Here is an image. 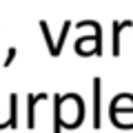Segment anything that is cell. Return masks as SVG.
I'll use <instances>...</instances> for the list:
<instances>
[{
  "mask_svg": "<svg viewBox=\"0 0 133 133\" xmlns=\"http://www.w3.org/2000/svg\"><path fill=\"white\" fill-rule=\"evenodd\" d=\"M102 127V80L93 78V129Z\"/></svg>",
  "mask_w": 133,
  "mask_h": 133,
  "instance_id": "obj_1",
  "label": "cell"
},
{
  "mask_svg": "<svg viewBox=\"0 0 133 133\" xmlns=\"http://www.w3.org/2000/svg\"><path fill=\"white\" fill-rule=\"evenodd\" d=\"M133 113V95L131 93H122V95H115L111 100V107H109V115L115 113Z\"/></svg>",
  "mask_w": 133,
  "mask_h": 133,
  "instance_id": "obj_2",
  "label": "cell"
},
{
  "mask_svg": "<svg viewBox=\"0 0 133 133\" xmlns=\"http://www.w3.org/2000/svg\"><path fill=\"white\" fill-rule=\"evenodd\" d=\"M49 95L47 93H29L27 95V127L29 129H36V107H38V102H42V100H47Z\"/></svg>",
  "mask_w": 133,
  "mask_h": 133,
  "instance_id": "obj_3",
  "label": "cell"
},
{
  "mask_svg": "<svg viewBox=\"0 0 133 133\" xmlns=\"http://www.w3.org/2000/svg\"><path fill=\"white\" fill-rule=\"evenodd\" d=\"M133 27L131 20H124V22H113V56H120V36H122V29Z\"/></svg>",
  "mask_w": 133,
  "mask_h": 133,
  "instance_id": "obj_4",
  "label": "cell"
},
{
  "mask_svg": "<svg viewBox=\"0 0 133 133\" xmlns=\"http://www.w3.org/2000/svg\"><path fill=\"white\" fill-rule=\"evenodd\" d=\"M40 29H42V36H44V42H47V49H49V56H51V58H58L56 40L51 38V31H49V24H47V20H40Z\"/></svg>",
  "mask_w": 133,
  "mask_h": 133,
  "instance_id": "obj_5",
  "label": "cell"
},
{
  "mask_svg": "<svg viewBox=\"0 0 133 133\" xmlns=\"http://www.w3.org/2000/svg\"><path fill=\"white\" fill-rule=\"evenodd\" d=\"M93 29V33L98 36V56H102V27H100L95 20H82V22H78V29Z\"/></svg>",
  "mask_w": 133,
  "mask_h": 133,
  "instance_id": "obj_6",
  "label": "cell"
},
{
  "mask_svg": "<svg viewBox=\"0 0 133 133\" xmlns=\"http://www.w3.org/2000/svg\"><path fill=\"white\" fill-rule=\"evenodd\" d=\"M9 127L11 129L18 127V95L16 93L9 95Z\"/></svg>",
  "mask_w": 133,
  "mask_h": 133,
  "instance_id": "obj_7",
  "label": "cell"
},
{
  "mask_svg": "<svg viewBox=\"0 0 133 133\" xmlns=\"http://www.w3.org/2000/svg\"><path fill=\"white\" fill-rule=\"evenodd\" d=\"M16 53H18V49H16V47H9L7 58H5V62H2V66H5V69H7V66H11V62L16 60Z\"/></svg>",
  "mask_w": 133,
  "mask_h": 133,
  "instance_id": "obj_8",
  "label": "cell"
},
{
  "mask_svg": "<svg viewBox=\"0 0 133 133\" xmlns=\"http://www.w3.org/2000/svg\"><path fill=\"white\" fill-rule=\"evenodd\" d=\"M2 129H7V124H5V122H0V131H2Z\"/></svg>",
  "mask_w": 133,
  "mask_h": 133,
  "instance_id": "obj_9",
  "label": "cell"
}]
</instances>
